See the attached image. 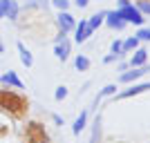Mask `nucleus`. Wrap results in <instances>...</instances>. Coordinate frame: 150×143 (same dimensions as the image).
Segmentation results:
<instances>
[{"label": "nucleus", "instance_id": "nucleus-11", "mask_svg": "<svg viewBox=\"0 0 150 143\" xmlns=\"http://www.w3.org/2000/svg\"><path fill=\"white\" fill-rule=\"evenodd\" d=\"M146 63H148V51L141 49V47H137L134 54H132V58H130V67H141Z\"/></svg>", "mask_w": 150, "mask_h": 143}, {"label": "nucleus", "instance_id": "nucleus-1", "mask_svg": "<svg viewBox=\"0 0 150 143\" xmlns=\"http://www.w3.org/2000/svg\"><path fill=\"white\" fill-rule=\"evenodd\" d=\"M23 99H20L16 92L11 89H0V107H5V110H11V112H20L23 110Z\"/></svg>", "mask_w": 150, "mask_h": 143}, {"label": "nucleus", "instance_id": "nucleus-15", "mask_svg": "<svg viewBox=\"0 0 150 143\" xmlns=\"http://www.w3.org/2000/svg\"><path fill=\"white\" fill-rule=\"evenodd\" d=\"M85 125H88V112H81V116L76 118L74 125H72V132H74L76 137H79V134L83 132V128H85Z\"/></svg>", "mask_w": 150, "mask_h": 143}, {"label": "nucleus", "instance_id": "nucleus-31", "mask_svg": "<svg viewBox=\"0 0 150 143\" xmlns=\"http://www.w3.org/2000/svg\"><path fill=\"white\" fill-rule=\"evenodd\" d=\"M2 51H5V45H2V40H0V54H2Z\"/></svg>", "mask_w": 150, "mask_h": 143}, {"label": "nucleus", "instance_id": "nucleus-27", "mask_svg": "<svg viewBox=\"0 0 150 143\" xmlns=\"http://www.w3.org/2000/svg\"><path fill=\"white\" fill-rule=\"evenodd\" d=\"M119 58H121V54H110V56L103 58V63H114V61H119Z\"/></svg>", "mask_w": 150, "mask_h": 143}, {"label": "nucleus", "instance_id": "nucleus-3", "mask_svg": "<svg viewBox=\"0 0 150 143\" xmlns=\"http://www.w3.org/2000/svg\"><path fill=\"white\" fill-rule=\"evenodd\" d=\"M148 72H150V65L146 63L141 67H132L130 72H123V74L119 76V81L121 83H132V81H137V78H141V76H146Z\"/></svg>", "mask_w": 150, "mask_h": 143}, {"label": "nucleus", "instance_id": "nucleus-9", "mask_svg": "<svg viewBox=\"0 0 150 143\" xmlns=\"http://www.w3.org/2000/svg\"><path fill=\"white\" fill-rule=\"evenodd\" d=\"M105 25L112 27V29H119V31H121L128 23L119 16V11H105Z\"/></svg>", "mask_w": 150, "mask_h": 143}, {"label": "nucleus", "instance_id": "nucleus-20", "mask_svg": "<svg viewBox=\"0 0 150 143\" xmlns=\"http://www.w3.org/2000/svg\"><path fill=\"white\" fill-rule=\"evenodd\" d=\"M27 7H34V9H47L50 7V0H25Z\"/></svg>", "mask_w": 150, "mask_h": 143}, {"label": "nucleus", "instance_id": "nucleus-30", "mask_svg": "<svg viewBox=\"0 0 150 143\" xmlns=\"http://www.w3.org/2000/svg\"><path fill=\"white\" fill-rule=\"evenodd\" d=\"M128 5H130V0H119V9L121 7H128Z\"/></svg>", "mask_w": 150, "mask_h": 143}, {"label": "nucleus", "instance_id": "nucleus-28", "mask_svg": "<svg viewBox=\"0 0 150 143\" xmlns=\"http://www.w3.org/2000/svg\"><path fill=\"white\" fill-rule=\"evenodd\" d=\"M76 2V7H81V9H85V7H88V2L90 0H74Z\"/></svg>", "mask_w": 150, "mask_h": 143}, {"label": "nucleus", "instance_id": "nucleus-4", "mask_svg": "<svg viewBox=\"0 0 150 143\" xmlns=\"http://www.w3.org/2000/svg\"><path fill=\"white\" fill-rule=\"evenodd\" d=\"M56 23H58V29H61L63 34H67V31H72L76 27V20H74V16L69 11H58Z\"/></svg>", "mask_w": 150, "mask_h": 143}, {"label": "nucleus", "instance_id": "nucleus-26", "mask_svg": "<svg viewBox=\"0 0 150 143\" xmlns=\"http://www.w3.org/2000/svg\"><path fill=\"white\" fill-rule=\"evenodd\" d=\"M7 5H9V0H0V18L7 16Z\"/></svg>", "mask_w": 150, "mask_h": 143}, {"label": "nucleus", "instance_id": "nucleus-10", "mask_svg": "<svg viewBox=\"0 0 150 143\" xmlns=\"http://www.w3.org/2000/svg\"><path fill=\"white\" fill-rule=\"evenodd\" d=\"M0 83H2V85H9V87H16V89H23V87H25V85H23V81L18 78V74L11 72V69L0 76Z\"/></svg>", "mask_w": 150, "mask_h": 143}, {"label": "nucleus", "instance_id": "nucleus-8", "mask_svg": "<svg viewBox=\"0 0 150 143\" xmlns=\"http://www.w3.org/2000/svg\"><path fill=\"white\" fill-rule=\"evenodd\" d=\"M74 31H76L74 40H76V43H79V45H81V43H85V40H88V38H90V36H92V34H94V31L90 29L88 20H81V23H79V25L74 27Z\"/></svg>", "mask_w": 150, "mask_h": 143}, {"label": "nucleus", "instance_id": "nucleus-16", "mask_svg": "<svg viewBox=\"0 0 150 143\" xmlns=\"http://www.w3.org/2000/svg\"><path fill=\"white\" fill-rule=\"evenodd\" d=\"M101 141V116L94 118L92 123V137H90V143H99Z\"/></svg>", "mask_w": 150, "mask_h": 143}, {"label": "nucleus", "instance_id": "nucleus-14", "mask_svg": "<svg viewBox=\"0 0 150 143\" xmlns=\"http://www.w3.org/2000/svg\"><path fill=\"white\" fill-rule=\"evenodd\" d=\"M105 23V11H99V13H94V16H90V20H88V25H90V29H99L101 25Z\"/></svg>", "mask_w": 150, "mask_h": 143}, {"label": "nucleus", "instance_id": "nucleus-2", "mask_svg": "<svg viewBox=\"0 0 150 143\" xmlns=\"http://www.w3.org/2000/svg\"><path fill=\"white\" fill-rule=\"evenodd\" d=\"M119 11V16L125 20V23H132V25H144V13L139 11L134 5H128V7H121V9H117Z\"/></svg>", "mask_w": 150, "mask_h": 143}, {"label": "nucleus", "instance_id": "nucleus-23", "mask_svg": "<svg viewBox=\"0 0 150 143\" xmlns=\"http://www.w3.org/2000/svg\"><path fill=\"white\" fill-rule=\"evenodd\" d=\"M110 51H112V54H123V40H112Z\"/></svg>", "mask_w": 150, "mask_h": 143}, {"label": "nucleus", "instance_id": "nucleus-5", "mask_svg": "<svg viewBox=\"0 0 150 143\" xmlns=\"http://www.w3.org/2000/svg\"><path fill=\"white\" fill-rule=\"evenodd\" d=\"M150 89V83H137V85L128 87V89H123V92L117 94V101H123V99H130V96H139V94H144Z\"/></svg>", "mask_w": 150, "mask_h": 143}, {"label": "nucleus", "instance_id": "nucleus-12", "mask_svg": "<svg viewBox=\"0 0 150 143\" xmlns=\"http://www.w3.org/2000/svg\"><path fill=\"white\" fill-rule=\"evenodd\" d=\"M16 47H18V54H20V63H23L25 67H31V65H34V56H31V51L27 49L23 43H18Z\"/></svg>", "mask_w": 150, "mask_h": 143}, {"label": "nucleus", "instance_id": "nucleus-6", "mask_svg": "<svg viewBox=\"0 0 150 143\" xmlns=\"http://www.w3.org/2000/svg\"><path fill=\"white\" fill-rule=\"evenodd\" d=\"M27 139L31 143H47V134H45V130L38 123H31L27 128Z\"/></svg>", "mask_w": 150, "mask_h": 143}, {"label": "nucleus", "instance_id": "nucleus-18", "mask_svg": "<svg viewBox=\"0 0 150 143\" xmlns=\"http://www.w3.org/2000/svg\"><path fill=\"white\" fill-rule=\"evenodd\" d=\"M74 65H76V69H79V72H88V69H90V58L79 54V56L74 58Z\"/></svg>", "mask_w": 150, "mask_h": 143}, {"label": "nucleus", "instance_id": "nucleus-21", "mask_svg": "<svg viewBox=\"0 0 150 143\" xmlns=\"http://www.w3.org/2000/svg\"><path fill=\"white\" fill-rule=\"evenodd\" d=\"M134 7H137L144 16H146V13L150 16V0H137V2H134Z\"/></svg>", "mask_w": 150, "mask_h": 143}, {"label": "nucleus", "instance_id": "nucleus-13", "mask_svg": "<svg viewBox=\"0 0 150 143\" xmlns=\"http://www.w3.org/2000/svg\"><path fill=\"white\" fill-rule=\"evenodd\" d=\"M18 13H20V5L18 0H9V5H7V20H18Z\"/></svg>", "mask_w": 150, "mask_h": 143}, {"label": "nucleus", "instance_id": "nucleus-7", "mask_svg": "<svg viewBox=\"0 0 150 143\" xmlns=\"http://www.w3.org/2000/svg\"><path fill=\"white\" fill-rule=\"evenodd\" d=\"M54 54H56V58H58V61H63V63H65V61L69 58V54H72V43H69L67 38H63L61 43H56V45H54Z\"/></svg>", "mask_w": 150, "mask_h": 143}, {"label": "nucleus", "instance_id": "nucleus-29", "mask_svg": "<svg viewBox=\"0 0 150 143\" xmlns=\"http://www.w3.org/2000/svg\"><path fill=\"white\" fill-rule=\"evenodd\" d=\"M54 123H56V125H63V118L58 116V114H54Z\"/></svg>", "mask_w": 150, "mask_h": 143}, {"label": "nucleus", "instance_id": "nucleus-22", "mask_svg": "<svg viewBox=\"0 0 150 143\" xmlns=\"http://www.w3.org/2000/svg\"><path fill=\"white\" fill-rule=\"evenodd\" d=\"M50 5H54L58 11H67L69 7V0H50Z\"/></svg>", "mask_w": 150, "mask_h": 143}, {"label": "nucleus", "instance_id": "nucleus-17", "mask_svg": "<svg viewBox=\"0 0 150 143\" xmlns=\"http://www.w3.org/2000/svg\"><path fill=\"white\" fill-rule=\"evenodd\" d=\"M139 43H141V40H139L137 36L125 38V40H123V54H125V51H134V49L139 47Z\"/></svg>", "mask_w": 150, "mask_h": 143}, {"label": "nucleus", "instance_id": "nucleus-24", "mask_svg": "<svg viewBox=\"0 0 150 143\" xmlns=\"http://www.w3.org/2000/svg\"><path fill=\"white\" fill-rule=\"evenodd\" d=\"M134 36H137L139 40H150V27H141V29H139Z\"/></svg>", "mask_w": 150, "mask_h": 143}, {"label": "nucleus", "instance_id": "nucleus-19", "mask_svg": "<svg viewBox=\"0 0 150 143\" xmlns=\"http://www.w3.org/2000/svg\"><path fill=\"white\" fill-rule=\"evenodd\" d=\"M112 94H117V85H112V83H110V85H105V87L99 92V96H96V103H99L103 96H112Z\"/></svg>", "mask_w": 150, "mask_h": 143}, {"label": "nucleus", "instance_id": "nucleus-25", "mask_svg": "<svg viewBox=\"0 0 150 143\" xmlns=\"http://www.w3.org/2000/svg\"><path fill=\"white\" fill-rule=\"evenodd\" d=\"M65 96H67V87H65V85L56 87V92H54V99H56V101H63Z\"/></svg>", "mask_w": 150, "mask_h": 143}]
</instances>
